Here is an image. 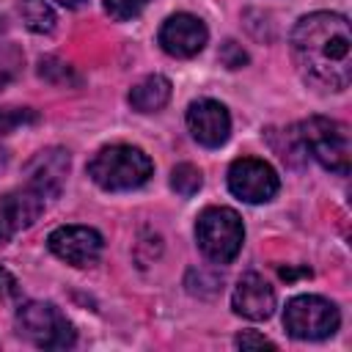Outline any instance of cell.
<instances>
[{
    "label": "cell",
    "mask_w": 352,
    "mask_h": 352,
    "mask_svg": "<svg viewBox=\"0 0 352 352\" xmlns=\"http://www.w3.org/2000/svg\"><path fill=\"white\" fill-rule=\"evenodd\" d=\"M41 212H44V198L30 187L0 195V245H6L22 228H30Z\"/></svg>",
    "instance_id": "11"
},
{
    "label": "cell",
    "mask_w": 352,
    "mask_h": 352,
    "mask_svg": "<svg viewBox=\"0 0 352 352\" xmlns=\"http://www.w3.org/2000/svg\"><path fill=\"white\" fill-rule=\"evenodd\" d=\"M151 173H154V165H151L148 154L140 151L138 146H126V143L104 146L88 162V176L94 179V184H99L102 190H110V192L135 190V187L146 184L151 179Z\"/></svg>",
    "instance_id": "2"
},
{
    "label": "cell",
    "mask_w": 352,
    "mask_h": 352,
    "mask_svg": "<svg viewBox=\"0 0 352 352\" xmlns=\"http://www.w3.org/2000/svg\"><path fill=\"white\" fill-rule=\"evenodd\" d=\"M195 239L201 253L214 261V264H228L236 258L242 239H245V226L239 214L228 206H206L198 220H195Z\"/></svg>",
    "instance_id": "4"
},
{
    "label": "cell",
    "mask_w": 352,
    "mask_h": 352,
    "mask_svg": "<svg viewBox=\"0 0 352 352\" xmlns=\"http://www.w3.org/2000/svg\"><path fill=\"white\" fill-rule=\"evenodd\" d=\"M201 184H204V176H201V170H198L195 165H190V162H179V165L170 170V187H173L179 195H184V198L195 195V192L201 190Z\"/></svg>",
    "instance_id": "16"
},
{
    "label": "cell",
    "mask_w": 352,
    "mask_h": 352,
    "mask_svg": "<svg viewBox=\"0 0 352 352\" xmlns=\"http://www.w3.org/2000/svg\"><path fill=\"white\" fill-rule=\"evenodd\" d=\"M19 294V283H16V278L6 270V267H0V300H14Z\"/></svg>",
    "instance_id": "21"
},
{
    "label": "cell",
    "mask_w": 352,
    "mask_h": 352,
    "mask_svg": "<svg viewBox=\"0 0 352 352\" xmlns=\"http://www.w3.org/2000/svg\"><path fill=\"white\" fill-rule=\"evenodd\" d=\"M231 305L239 316L261 322V319H270L275 311V292L261 275L248 272L236 280L234 294H231Z\"/></svg>",
    "instance_id": "12"
},
{
    "label": "cell",
    "mask_w": 352,
    "mask_h": 352,
    "mask_svg": "<svg viewBox=\"0 0 352 352\" xmlns=\"http://www.w3.org/2000/svg\"><path fill=\"white\" fill-rule=\"evenodd\" d=\"M278 173L264 160L239 157L228 168V190L245 204H264L278 192Z\"/></svg>",
    "instance_id": "7"
},
{
    "label": "cell",
    "mask_w": 352,
    "mask_h": 352,
    "mask_svg": "<svg viewBox=\"0 0 352 352\" xmlns=\"http://www.w3.org/2000/svg\"><path fill=\"white\" fill-rule=\"evenodd\" d=\"M19 14L28 30L33 33H52L55 30V11L47 0H19Z\"/></svg>",
    "instance_id": "15"
},
{
    "label": "cell",
    "mask_w": 352,
    "mask_h": 352,
    "mask_svg": "<svg viewBox=\"0 0 352 352\" xmlns=\"http://www.w3.org/2000/svg\"><path fill=\"white\" fill-rule=\"evenodd\" d=\"M25 121H36V113L33 110H19V107H8V110H0V132H8Z\"/></svg>",
    "instance_id": "18"
},
{
    "label": "cell",
    "mask_w": 352,
    "mask_h": 352,
    "mask_svg": "<svg viewBox=\"0 0 352 352\" xmlns=\"http://www.w3.org/2000/svg\"><path fill=\"white\" fill-rule=\"evenodd\" d=\"M60 6H66V8H77V6H82L85 0H58Z\"/></svg>",
    "instance_id": "22"
},
{
    "label": "cell",
    "mask_w": 352,
    "mask_h": 352,
    "mask_svg": "<svg viewBox=\"0 0 352 352\" xmlns=\"http://www.w3.org/2000/svg\"><path fill=\"white\" fill-rule=\"evenodd\" d=\"M220 60H223L228 69H239L242 63H248V55H245V50H242L236 41H226L223 50H220Z\"/></svg>",
    "instance_id": "20"
},
{
    "label": "cell",
    "mask_w": 352,
    "mask_h": 352,
    "mask_svg": "<svg viewBox=\"0 0 352 352\" xmlns=\"http://www.w3.org/2000/svg\"><path fill=\"white\" fill-rule=\"evenodd\" d=\"M16 330L38 349H69L74 344V327L63 311L44 300H30L16 311Z\"/></svg>",
    "instance_id": "5"
},
{
    "label": "cell",
    "mask_w": 352,
    "mask_h": 352,
    "mask_svg": "<svg viewBox=\"0 0 352 352\" xmlns=\"http://www.w3.org/2000/svg\"><path fill=\"white\" fill-rule=\"evenodd\" d=\"M28 187L36 190L41 198H50V195H58L60 192V184L69 173V154L63 148H47V151H38L28 168Z\"/></svg>",
    "instance_id": "13"
},
{
    "label": "cell",
    "mask_w": 352,
    "mask_h": 352,
    "mask_svg": "<svg viewBox=\"0 0 352 352\" xmlns=\"http://www.w3.org/2000/svg\"><path fill=\"white\" fill-rule=\"evenodd\" d=\"M292 52L302 77L322 91H344L352 80L349 22L333 11H314L292 30Z\"/></svg>",
    "instance_id": "1"
},
{
    "label": "cell",
    "mask_w": 352,
    "mask_h": 352,
    "mask_svg": "<svg viewBox=\"0 0 352 352\" xmlns=\"http://www.w3.org/2000/svg\"><path fill=\"white\" fill-rule=\"evenodd\" d=\"M234 341H236V346H239V349H275V344H272L270 338L258 336L256 330H242Z\"/></svg>",
    "instance_id": "19"
},
{
    "label": "cell",
    "mask_w": 352,
    "mask_h": 352,
    "mask_svg": "<svg viewBox=\"0 0 352 352\" xmlns=\"http://www.w3.org/2000/svg\"><path fill=\"white\" fill-rule=\"evenodd\" d=\"M47 248L52 250V256L72 267H91L99 261L104 239L96 228L88 226H60L47 236Z\"/></svg>",
    "instance_id": "8"
},
{
    "label": "cell",
    "mask_w": 352,
    "mask_h": 352,
    "mask_svg": "<svg viewBox=\"0 0 352 352\" xmlns=\"http://www.w3.org/2000/svg\"><path fill=\"white\" fill-rule=\"evenodd\" d=\"M297 140L305 154H311L322 168L346 176L349 173V132L341 121L324 118V116H311L302 124L294 126Z\"/></svg>",
    "instance_id": "3"
},
{
    "label": "cell",
    "mask_w": 352,
    "mask_h": 352,
    "mask_svg": "<svg viewBox=\"0 0 352 352\" xmlns=\"http://www.w3.org/2000/svg\"><path fill=\"white\" fill-rule=\"evenodd\" d=\"M338 324H341L338 308L319 294H297L286 302L283 327L292 338L322 341V338L333 336L338 330Z\"/></svg>",
    "instance_id": "6"
},
{
    "label": "cell",
    "mask_w": 352,
    "mask_h": 352,
    "mask_svg": "<svg viewBox=\"0 0 352 352\" xmlns=\"http://www.w3.org/2000/svg\"><path fill=\"white\" fill-rule=\"evenodd\" d=\"M126 99H129L132 110H138V113H157L170 99V80L162 74H148L138 85H132Z\"/></svg>",
    "instance_id": "14"
},
{
    "label": "cell",
    "mask_w": 352,
    "mask_h": 352,
    "mask_svg": "<svg viewBox=\"0 0 352 352\" xmlns=\"http://www.w3.org/2000/svg\"><path fill=\"white\" fill-rule=\"evenodd\" d=\"M209 30L206 25L192 14H173L160 28V47L173 58H192L206 47Z\"/></svg>",
    "instance_id": "9"
},
{
    "label": "cell",
    "mask_w": 352,
    "mask_h": 352,
    "mask_svg": "<svg viewBox=\"0 0 352 352\" xmlns=\"http://www.w3.org/2000/svg\"><path fill=\"white\" fill-rule=\"evenodd\" d=\"M187 129L201 146L217 148L231 135V116L220 102L198 99V102H192L187 107Z\"/></svg>",
    "instance_id": "10"
},
{
    "label": "cell",
    "mask_w": 352,
    "mask_h": 352,
    "mask_svg": "<svg viewBox=\"0 0 352 352\" xmlns=\"http://www.w3.org/2000/svg\"><path fill=\"white\" fill-rule=\"evenodd\" d=\"M146 3H148V0H104V8H107V14H110L113 19L124 22V19L138 16V14L146 8Z\"/></svg>",
    "instance_id": "17"
}]
</instances>
